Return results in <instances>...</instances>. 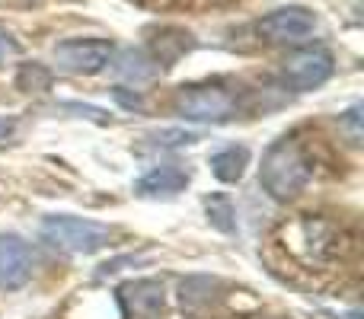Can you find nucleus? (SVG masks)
Returning a JSON list of instances; mask_svg holds the SVG:
<instances>
[{
	"mask_svg": "<svg viewBox=\"0 0 364 319\" xmlns=\"http://www.w3.org/2000/svg\"><path fill=\"white\" fill-rule=\"evenodd\" d=\"M16 51H19V45L13 42V36H10L6 29H0V64H4L6 58H13Z\"/></svg>",
	"mask_w": 364,
	"mask_h": 319,
	"instance_id": "4468645a",
	"label": "nucleus"
},
{
	"mask_svg": "<svg viewBox=\"0 0 364 319\" xmlns=\"http://www.w3.org/2000/svg\"><path fill=\"white\" fill-rule=\"evenodd\" d=\"M256 32L269 45H297L316 32V16L307 6H278L259 19Z\"/></svg>",
	"mask_w": 364,
	"mask_h": 319,
	"instance_id": "423d86ee",
	"label": "nucleus"
},
{
	"mask_svg": "<svg viewBox=\"0 0 364 319\" xmlns=\"http://www.w3.org/2000/svg\"><path fill=\"white\" fill-rule=\"evenodd\" d=\"M51 55H55L58 70L64 74L93 77L106 70V64L112 61L115 45L109 38H68V42H58Z\"/></svg>",
	"mask_w": 364,
	"mask_h": 319,
	"instance_id": "20e7f679",
	"label": "nucleus"
},
{
	"mask_svg": "<svg viewBox=\"0 0 364 319\" xmlns=\"http://www.w3.org/2000/svg\"><path fill=\"white\" fill-rule=\"evenodd\" d=\"M205 211H208L211 227H218L220 233H233V230H237V211H233L230 198H224V195H211V198L205 201Z\"/></svg>",
	"mask_w": 364,
	"mask_h": 319,
	"instance_id": "f8f14e48",
	"label": "nucleus"
},
{
	"mask_svg": "<svg viewBox=\"0 0 364 319\" xmlns=\"http://www.w3.org/2000/svg\"><path fill=\"white\" fill-rule=\"evenodd\" d=\"M115 70H119V77H125V80H132V83H144V80H154V77L160 74V64L154 61L147 51L128 48V51H122Z\"/></svg>",
	"mask_w": 364,
	"mask_h": 319,
	"instance_id": "9b49d317",
	"label": "nucleus"
},
{
	"mask_svg": "<svg viewBox=\"0 0 364 319\" xmlns=\"http://www.w3.org/2000/svg\"><path fill=\"white\" fill-rule=\"evenodd\" d=\"M38 233H42V239L48 246H55L61 252H77V256L100 252L112 239V227L96 224V220H87V217H70V214L45 217Z\"/></svg>",
	"mask_w": 364,
	"mask_h": 319,
	"instance_id": "f03ea898",
	"label": "nucleus"
},
{
	"mask_svg": "<svg viewBox=\"0 0 364 319\" xmlns=\"http://www.w3.org/2000/svg\"><path fill=\"white\" fill-rule=\"evenodd\" d=\"M333 70H336V58L326 48H297L282 64V77L294 93H307V90L323 87L333 77Z\"/></svg>",
	"mask_w": 364,
	"mask_h": 319,
	"instance_id": "39448f33",
	"label": "nucleus"
},
{
	"mask_svg": "<svg viewBox=\"0 0 364 319\" xmlns=\"http://www.w3.org/2000/svg\"><path fill=\"white\" fill-rule=\"evenodd\" d=\"M173 109L186 121H211V125H220V121L237 119L240 102H237V93H230L220 83H192V87H182L176 93Z\"/></svg>",
	"mask_w": 364,
	"mask_h": 319,
	"instance_id": "7ed1b4c3",
	"label": "nucleus"
},
{
	"mask_svg": "<svg viewBox=\"0 0 364 319\" xmlns=\"http://www.w3.org/2000/svg\"><path fill=\"white\" fill-rule=\"evenodd\" d=\"M119 303L125 319H157L166 307V291L154 278H138L119 288Z\"/></svg>",
	"mask_w": 364,
	"mask_h": 319,
	"instance_id": "0eeeda50",
	"label": "nucleus"
},
{
	"mask_svg": "<svg viewBox=\"0 0 364 319\" xmlns=\"http://www.w3.org/2000/svg\"><path fill=\"white\" fill-rule=\"evenodd\" d=\"M192 182V175L179 166H157L151 173H144L134 182V192L144 198H160V195H179L182 188Z\"/></svg>",
	"mask_w": 364,
	"mask_h": 319,
	"instance_id": "1a4fd4ad",
	"label": "nucleus"
},
{
	"mask_svg": "<svg viewBox=\"0 0 364 319\" xmlns=\"http://www.w3.org/2000/svg\"><path fill=\"white\" fill-rule=\"evenodd\" d=\"M314 166H310L304 147L294 138H282L265 151L262 166H259V185L275 201H291L307 188Z\"/></svg>",
	"mask_w": 364,
	"mask_h": 319,
	"instance_id": "f257e3e1",
	"label": "nucleus"
},
{
	"mask_svg": "<svg viewBox=\"0 0 364 319\" xmlns=\"http://www.w3.org/2000/svg\"><path fill=\"white\" fill-rule=\"evenodd\" d=\"M16 87L23 93H42L51 87V70L45 64H23L16 74Z\"/></svg>",
	"mask_w": 364,
	"mask_h": 319,
	"instance_id": "ddd939ff",
	"label": "nucleus"
},
{
	"mask_svg": "<svg viewBox=\"0 0 364 319\" xmlns=\"http://www.w3.org/2000/svg\"><path fill=\"white\" fill-rule=\"evenodd\" d=\"M246 166H250V151H246L243 144H230L211 157V173L218 175L220 182H240Z\"/></svg>",
	"mask_w": 364,
	"mask_h": 319,
	"instance_id": "9d476101",
	"label": "nucleus"
},
{
	"mask_svg": "<svg viewBox=\"0 0 364 319\" xmlns=\"http://www.w3.org/2000/svg\"><path fill=\"white\" fill-rule=\"evenodd\" d=\"M29 275H32L29 246L19 237H13V233L0 237V288L16 291L29 281Z\"/></svg>",
	"mask_w": 364,
	"mask_h": 319,
	"instance_id": "6e6552de",
	"label": "nucleus"
},
{
	"mask_svg": "<svg viewBox=\"0 0 364 319\" xmlns=\"http://www.w3.org/2000/svg\"><path fill=\"white\" fill-rule=\"evenodd\" d=\"M358 119H361V106H355V109H348V112H346V125H348V131H352V141H358V138H361V131H358Z\"/></svg>",
	"mask_w": 364,
	"mask_h": 319,
	"instance_id": "2eb2a0df",
	"label": "nucleus"
},
{
	"mask_svg": "<svg viewBox=\"0 0 364 319\" xmlns=\"http://www.w3.org/2000/svg\"><path fill=\"white\" fill-rule=\"evenodd\" d=\"M13 134H16V121H0V147L10 144Z\"/></svg>",
	"mask_w": 364,
	"mask_h": 319,
	"instance_id": "dca6fc26",
	"label": "nucleus"
}]
</instances>
